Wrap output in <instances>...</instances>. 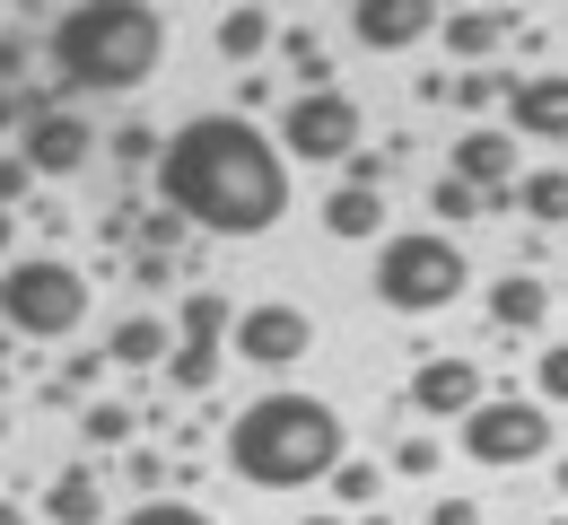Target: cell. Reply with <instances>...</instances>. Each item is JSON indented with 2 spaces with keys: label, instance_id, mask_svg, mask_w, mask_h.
Here are the masks:
<instances>
[{
  "label": "cell",
  "instance_id": "cell-11",
  "mask_svg": "<svg viewBox=\"0 0 568 525\" xmlns=\"http://www.w3.org/2000/svg\"><path fill=\"white\" fill-rule=\"evenodd\" d=\"M446 18H437V0H358L351 9V36L367 44V53H403V44H420V36H437Z\"/></svg>",
  "mask_w": 568,
  "mask_h": 525
},
{
  "label": "cell",
  "instance_id": "cell-15",
  "mask_svg": "<svg viewBox=\"0 0 568 525\" xmlns=\"http://www.w3.org/2000/svg\"><path fill=\"white\" fill-rule=\"evenodd\" d=\"M44 517L53 525H105V482H97V464H62V473H53Z\"/></svg>",
  "mask_w": 568,
  "mask_h": 525
},
{
  "label": "cell",
  "instance_id": "cell-34",
  "mask_svg": "<svg viewBox=\"0 0 568 525\" xmlns=\"http://www.w3.org/2000/svg\"><path fill=\"white\" fill-rule=\"evenodd\" d=\"M498 88H507L498 71H464V79H455V105H490Z\"/></svg>",
  "mask_w": 568,
  "mask_h": 525
},
{
  "label": "cell",
  "instance_id": "cell-33",
  "mask_svg": "<svg viewBox=\"0 0 568 525\" xmlns=\"http://www.w3.org/2000/svg\"><path fill=\"white\" fill-rule=\"evenodd\" d=\"M394 464H403L412 482H428V473H437V438H420V430H412V438L394 447Z\"/></svg>",
  "mask_w": 568,
  "mask_h": 525
},
{
  "label": "cell",
  "instance_id": "cell-27",
  "mask_svg": "<svg viewBox=\"0 0 568 525\" xmlns=\"http://www.w3.org/2000/svg\"><path fill=\"white\" fill-rule=\"evenodd\" d=\"M376 491H385V473H376V464H358V455H342V473H333V499H342V508H367Z\"/></svg>",
  "mask_w": 568,
  "mask_h": 525
},
{
  "label": "cell",
  "instance_id": "cell-42",
  "mask_svg": "<svg viewBox=\"0 0 568 525\" xmlns=\"http://www.w3.org/2000/svg\"><path fill=\"white\" fill-rule=\"evenodd\" d=\"M551 525H568V517H551Z\"/></svg>",
  "mask_w": 568,
  "mask_h": 525
},
{
  "label": "cell",
  "instance_id": "cell-41",
  "mask_svg": "<svg viewBox=\"0 0 568 525\" xmlns=\"http://www.w3.org/2000/svg\"><path fill=\"white\" fill-rule=\"evenodd\" d=\"M0 438H9V412H0Z\"/></svg>",
  "mask_w": 568,
  "mask_h": 525
},
{
  "label": "cell",
  "instance_id": "cell-23",
  "mask_svg": "<svg viewBox=\"0 0 568 525\" xmlns=\"http://www.w3.org/2000/svg\"><path fill=\"white\" fill-rule=\"evenodd\" d=\"M166 385H175V394H211V385H219V351H202V342H175Z\"/></svg>",
  "mask_w": 568,
  "mask_h": 525
},
{
  "label": "cell",
  "instance_id": "cell-3",
  "mask_svg": "<svg viewBox=\"0 0 568 525\" xmlns=\"http://www.w3.org/2000/svg\"><path fill=\"white\" fill-rule=\"evenodd\" d=\"M227 464H236L254 491L333 482V473H342V412H333L324 394L272 385V394H254V403L227 421Z\"/></svg>",
  "mask_w": 568,
  "mask_h": 525
},
{
  "label": "cell",
  "instance_id": "cell-24",
  "mask_svg": "<svg viewBox=\"0 0 568 525\" xmlns=\"http://www.w3.org/2000/svg\"><path fill=\"white\" fill-rule=\"evenodd\" d=\"M428 211H437V220H446V228H464V220H481L490 202H481V193H473L464 175H437V184H428Z\"/></svg>",
  "mask_w": 568,
  "mask_h": 525
},
{
  "label": "cell",
  "instance_id": "cell-9",
  "mask_svg": "<svg viewBox=\"0 0 568 525\" xmlns=\"http://www.w3.org/2000/svg\"><path fill=\"white\" fill-rule=\"evenodd\" d=\"M97 141H105V132H97V123H88L79 105H44V114H36L27 132H18V158H27V166H36L44 184H53V175H79V166L97 158Z\"/></svg>",
  "mask_w": 568,
  "mask_h": 525
},
{
  "label": "cell",
  "instance_id": "cell-12",
  "mask_svg": "<svg viewBox=\"0 0 568 525\" xmlns=\"http://www.w3.org/2000/svg\"><path fill=\"white\" fill-rule=\"evenodd\" d=\"M507 123L525 141H568V71H525L507 88Z\"/></svg>",
  "mask_w": 568,
  "mask_h": 525
},
{
  "label": "cell",
  "instance_id": "cell-6",
  "mask_svg": "<svg viewBox=\"0 0 568 525\" xmlns=\"http://www.w3.org/2000/svg\"><path fill=\"white\" fill-rule=\"evenodd\" d=\"M464 455L490 464V473L542 464V455H551V403H542V394H490V403L464 421Z\"/></svg>",
  "mask_w": 568,
  "mask_h": 525
},
{
  "label": "cell",
  "instance_id": "cell-10",
  "mask_svg": "<svg viewBox=\"0 0 568 525\" xmlns=\"http://www.w3.org/2000/svg\"><path fill=\"white\" fill-rule=\"evenodd\" d=\"M403 403H412L420 421H473L490 394H481V368H473V360L446 351V360H420V368H412V394H403Z\"/></svg>",
  "mask_w": 568,
  "mask_h": 525
},
{
  "label": "cell",
  "instance_id": "cell-5",
  "mask_svg": "<svg viewBox=\"0 0 568 525\" xmlns=\"http://www.w3.org/2000/svg\"><path fill=\"white\" fill-rule=\"evenodd\" d=\"M88 272L62 263V254H18L9 272H0V324L9 333H27V342H62L79 315H88Z\"/></svg>",
  "mask_w": 568,
  "mask_h": 525
},
{
  "label": "cell",
  "instance_id": "cell-39",
  "mask_svg": "<svg viewBox=\"0 0 568 525\" xmlns=\"http://www.w3.org/2000/svg\"><path fill=\"white\" fill-rule=\"evenodd\" d=\"M297 525H342V517H333V508H324V517H297Z\"/></svg>",
  "mask_w": 568,
  "mask_h": 525
},
{
  "label": "cell",
  "instance_id": "cell-40",
  "mask_svg": "<svg viewBox=\"0 0 568 525\" xmlns=\"http://www.w3.org/2000/svg\"><path fill=\"white\" fill-rule=\"evenodd\" d=\"M551 482H560V491H568V464H560V473H551Z\"/></svg>",
  "mask_w": 568,
  "mask_h": 525
},
{
  "label": "cell",
  "instance_id": "cell-14",
  "mask_svg": "<svg viewBox=\"0 0 568 525\" xmlns=\"http://www.w3.org/2000/svg\"><path fill=\"white\" fill-rule=\"evenodd\" d=\"M490 324L498 333H542V324H551V281H534V272L490 281Z\"/></svg>",
  "mask_w": 568,
  "mask_h": 525
},
{
  "label": "cell",
  "instance_id": "cell-20",
  "mask_svg": "<svg viewBox=\"0 0 568 525\" xmlns=\"http://www.w3.org/2000/svg\"><path fill=\"white\" fill-rule=\"evenodd\" d=\"M236 333V315H227V299L219 290H193V299L175 306V342H202V351H219Z\"/></svg>",
  "mask_w": 568,
  "mask_h": 525
},
{
  "label": "cell",
  "instance_id": "cell-30",
  "mask_svg": "<svg viewBox=\"0 0 568 525\" xmlns=\"http://www.w3.org/2000/svg\"><path fill=\"white\" fill-rule=\"evenodd\" d=\"M175 245H184V220H175V211H141V254H166V263H175Z\"/></svg>",
  "mask_w": 568,
  "mask_h": 525
},
{
  "label": "cell",
  "instance_id": "cell-8",
  "mask_svg": "<svg viewBox=\"0 0 568 525\" xmlns=\"http://www.w3.org/2000/svg\"><path fill=\"white\" fill-rule=\"evenodd\" d=\"M306 351H315V315H306V306L263 299V306L236 315V360H245V368H297Z\"/></svg>",
  "mask_w": 568,
  "mask_h": 525
},
{
  "label": "cell",
  "instance_id": "cell-16",
  "mask_svg": "<svg viewBox=\"0 0 568 525\" xmlns=\"http://www.w3.org/2000/svg\"><path fill=\"white\" fill-rule=\"evenodd\" d=\"M437 36H446V53H455V62H481V53H498V44L516 36V9H455Z\"/></svg>",
  "mask_w": 568,
  "mask_h": 525
},
{
  "label": "cell",
  "instance_id": "cell-37",
  "mask_svg": "<svg viewBox=\"0 0 568 525\" xmlns=\"http://www.w3.org/2000/svg\"><path fill=\"white\" fill-rule=\"evenodd\" d=\"M9 245H18V211H0V254H9Z\"/></svg>",
  "mask_w": 568,
  "mask_h": 525
},
{
  "label": "cell",
  "instance_id": "cell-25",
  "mask_svg": "<svg viewBox=\"0 0 568 525\" xmlns=\"http://www.w3.org/2000/svg\"><path fill=\"white\" fill-rule=\"evenodd\" d=\"M105 158H114V166H123V175H141L149 158H166V141H158V132H149V123H123V132H105Z\"/></svg>",
  "mask_w": 568,
  "mask_h": 525
},
{
  "label": "cell",
  "instance_id": "cell-22",
  "mask_svg": "<svg viewBox=\"0 0 568 525\" xmlns=\"http://www.w3.org/2000/svg\"><path fill=\"white\" fill-rule=\"evenodd\" d=\"M516 211L542 220V228H560L568 220V166H534V175L516 184Z\"/></svg>",
  "mask_w": 568,
  "mask_h": 525
},
{
  "label": "cell",
  "instance_id": "cell-29",
  "mask_svg": "<svg viewBox=\"0 0 568 525\" xmlns=\"http://www.w3.org/2000/svg\"><path fill=\"white\" fill-rule=\"evenodd\" d=\"M123 525H219L211 508H193V499H141Z\"/></svg>",
  "mask_w": 568,
  "mask_h": 525
},
{
  "label": "cell",
  "instance_id": "cell-18",
  "mask_svg": "<svg viewBox=\"0 0 568 525\" xmlns=\"http://www.w3.org/2000/svg\"><path fill=\"white\" fill-rule=\"evenodd\" d=\"M376 228H385V193H367V184H333V193H324V236L358 245V236H376Z\"/></svg>",
  "mask_w": 568,
  "mask_h": 525
},
{
  "label": "cell",
  "instance_id": "cell-28",
  "mask_svg": "<svg viewBox=\"0 0 568 525\" xmlns=\"http://www.w3.org/2000/svg\"><path fill=\"white\" fill-rule=\"evenodd\" d=\"M27 62H36V36L27 27H0V88H36Z\"/></svg>",
  "mask_w": 568,
  "mask_h": 525
},
{
  "label": "cell",
  "instance_id": "cell-31",
  "mask_svg": "<svg viewBox=\"0 0 568 525\" xmlns=\"http://www.w3.org/2000/svg\"><path fill=\"white\" fill-rule=\"evenodd\" d=\"M36 184H44V175H36L27 158H18V150H0V211H18V202H27Z\"/></svg>",
  "mask_w": 568,
  "mask_h": 525
},
{
  "label": "cell",
  "instance_id": "cell-19",
  "mask_svg": "<svg viewBox=\"0 0 568 525\" xmlns=\"http://www.w3.org/2000/svg\"><path fill=\"white\" fill-rule=\"evenodd\" d=\"M211 44H219V62H263L281 44V27H272V9H227L211 27Z\"/></svg>",
  "mask_w": 568,
  "mask_h": 525
},
{
  "label": "cell",
  "instance_id": "cell-1",
  "mask_svg": "<svg viewBox=\"0 0 568 525\" xmlns=\"http://www.w3.org/2000/svg\"><path fill=\"white\" fill-rule=\"evenodd\" d=\"M158 202L202 236H263L288 211V158L254 114H193L166 132Z\"/></svg>",
  "mask_w": 568,
  "mask_h": 525
},
{
  "label": "cell",
  "instance_id": "cell-26",
  "mask_svg": "<svg viewBox=\"0 0 568 525\" xmlns=\"http://www.w3.org/2000/svg\"><path fill=\"white\" fill-rule=\"evenodd\" d=\"M132 421H141V412H132V403H105V394H97V403H88V421H79V430H88V447H123V438H132Z\"/></svg>",
  "mask_w": 568,
  "mask_h": 525
},
{
  "label": "cell",
  "instance_id": "cell-36",
  "mask_svg": "<svg viewBox=\"0 0 568 525\" xmlns=\"http://www.w3.org/2000/svg\"><path fill=\"white\" fill-rule=\"evenodd\" d=\"M428 525H481V508H473V499H437V508H428Z\"/></svg>",
  "mask_w": 568,
  "mask_h": 525
},
{
  "label": "cell",
  "instance_id": "cell-35",
  "mask_svg": "<svg viewBox=\"0 0 568 525\" xmlns=\"http://www.w3.org/2000/svg\"><path fill=\"white\" fill-rule=\"evenodd\" d=\"M97 376H105V351H88V360H71V368H62V394H88Z\"/></svg>",
  "mask_w": 568,
  "mask_h": 525
},
{
  "label": "cell",
  "instance_id": "cell-4",
  "mask_svg": "<svg viewBox=\"0 0 568 525\" xmlns=\"http://www.w3.org/2000/svg\"><path fill=\"white\" fill-rule=\"evenodd\" d=\"M464 281H473V263H464V245L437 236V228L385 236V245H376V272H367L376 306H394V315H437V306L464 299Z\"/></svg>",
  "mask_w": 568,
  "mask_h": 525
},
{
  "label": "cell",
  "instance_id": "cell-17",
  "mask_svg": "<svg viewBox=\"0 0 568 525\" xmlns=\"http://www.w3.org/2000/svg\"><path fill=\"white\" fill-rule=\"evenodd\" d=\"M105 360H123V368H158V360H175V324H166V315H123V324L105 333Z\"/></svg>",
  "mask_w": 568,
  "mask_h": 525
},
{
  "label": "cell",
  "instance_id": "cell-2",
  "mask_svg": "<svg viewBox=\"0 0 568 525\" xmlns=\"http://www.w3.org/2000/svg\"><path fill=\"white\" fill-rule=\"evenodd\" d=\"M44 62H53L62 105H79V97H132L166 62V18L149 0H79V9H62L44 27Z\"/></svg>",
  "mask_w": 568,
  "mask_h": 525
},
{
  "label": "cell",
  "instance_id": "cell-13",
  "mask_svg": "<svg viewBox=\"0 0 568 525\" xmlns=\"http://www.w3.org/2000/svg\"><path fill=\"white\" fill-rule=\"evenodd\" d=\"M446 175H464L481 202H498V193H516V184H525V166H516V141H507V132H464L455 158H446Z\"/></svg>",
  "mask_w": 568,
  "mask_h": 525
},
{
  "label": "cell",
  "instance_id": "cell-21",
  "mask_svg": "<svg viewBox=\"0 0 568 525\" xmlns=\"http://www.w3.org/2000/svg\"><path fill=\"white\" fill-rule=\"evenodd\" d=\"M281 62L297 71V97L333 88V62H324V36H315V27H281Z\"/></svg>",
  "mask_w": 568,
  "mask_h": 525
},
{
  "label": "cell",
  "instance_id": "cell-7",
  "mask_svg": "<svg viewBox=\"0 0 568 525\" xmlns=\"http://www.w3.org/2000/svg\"><path fill=\"white\" fill-rule=\"evenodd\" d=\"M358 132H367L358 97L315 88V97H288V105H281V132H272V141H281V158H297V166H351Z\"/></svg>",
  "mask_w": 568,
  "mask_h": 525
},
{
  "label": "cell",
  "instance_id": "cell-32",
  "mask_svg": "<svg viewBox=\"0 0 568 525\" xmlns=\"http://www.w3.org/2000/svg\"><path fill=\"white\" fill-rule=\"evenodd\" d=\"M534 385H542V403H568V342H551V351H542Z\"/></svg>",
  "mask_w": 568,
  "mask_h": 525
},
{
  "label": "cell",
  "instance_id": "cell-38",
  "mask_svg": "<svg viewBox=\"0 0 568 525\" xmlns=\"http://www.w3.org/2000/svg\"><path fill=\"white\" fill-rule=\"evenodd\" d=\"M0 525H27V517H18V508H9V499H0Z\"/></svg>",
  "mask_w": 568,
  "mask_h": 525
}]
</instances>
